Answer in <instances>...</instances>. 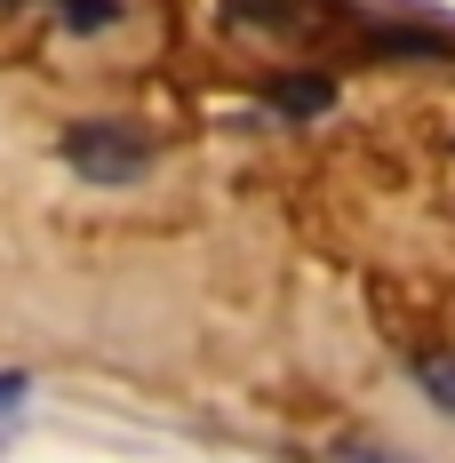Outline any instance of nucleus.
Returning a JSON list of instances; mask_svg holds the SVG:
<instances>
[{
	"label": "nucleus",
	"instance_id": "3",
	"mask_svg": "<svg viewBox=\"0 0 455 463\" xmlns=\"http://www.w3.org/2000/svg\"><path fill=\"white\" fill-rule=\"evenodd\" d=\"M415 383H423V400H431L440 416H455V360H448V352H431V360H415Z\"/></svg>",
	"mask_w": 455,
	"mask_h": 463
},
{
	"label": "nucleus",
	"instance_id": "2",
	"mask_svg": "<svg viewBox=\"0 0 455 463\" xmlns=\"http://www.w3.org/2000/svg\"><path fill=\"white\" fill-rule=\"evenodd\" d=\"M272 104H280V112H296V120H312V112L336 104V80H319V72H312V80H280Z\"/></svg>",
	"mask_w": 455,
	"mask_h": 463
},
{
	"label": "nucleus",
	"instance_id": "5",
	"mask_svg": "<svg viewBox=\"0 0 455 463\" xmlns=\"http://www.w3.org/2000/svg\"><path fill=\"white\" fill-rule=\"evenodd\" d=\"M24 400V375H0V408H16Z\"/></svg>",
	"mask_w": 455,
	"mask_h": 463
},
{
	"label": "nucleus",
	"instance_id": "1",
	"mask_svg": "<svg viewBox=\"0 0 455 463\" xmlns=\"http://www.w3.org/2000/svg\"><path fill=\"white\" fill-rule=\"evenodd\" d=\"M64 168L89 184H137L152 168V137L128 120H72L64 128Z\"/></svg>",
	"mask_w": 455,
	"mask_h": 463
},
{
	"label": "nucleus",
	"instance_id": "4",
	"mask_svg": "<svg viewBox=\"0 0 455 463\" xmlns=\"http://www.w3.org/2000/svg\"><path fill=\"white\" fill-rule=\"evenodd\" d=\"M120 16V0H64V24L72 33H96V24H112Z\"/></svg>",
	"mask_w": 455,
	"mask_h": 463
}]
</instances>
